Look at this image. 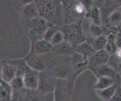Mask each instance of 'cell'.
<instances>
[{
	"label": "cell",
	"mask_w": 121,
	"mask_h": 101,
	"mask_svg": "<svg viewBox=\"0 0 121 101\" xmlns=\"http://www.w3.org/2000/svg\"><path fill=\"white\" fill-rule=\"evenodd\" d=\"M90 70L92 71L97 78L100 77H108L114 79L116 82L118 77V72L108 66L107 64L98 66Z\"/></svg>",
	"instance_id": "5bb4252c"
},
{
	"label": "cell",
	"mask_w": 121,
	"mask_h": 101,
	"mask_svg": "<svg viewBox=\"0 0 121 101\" xmlns=\"http://www.w3.org/2000/svg\"><path fill=\"white\" fill-rule=\"evenodd\" d=\"M71 61L74 70L78 75L88 69V57L81 53L74 52L71 56Z\"/></svg>",
	"instance_id": "7c38bea8"
},
{
	"label": "cell",
	"mask_w": 121,
	"mask_h": 101,
	"mask_svg": "<svg viewBox=\"0 0 121 101\" xmlns=\"http://www.w3.org/2000/svg\"><path fill=\"white\" fill-rule=\"evenodd\" d=\"M116 83L113 79L108 77H100L97 78V82L93 85V88L96 90H102L108 88Z\"/></svg>",
	"instance_id": "7402d4cb"
},
{
	"label": "cell",
	"mask_w": 121,
	"mask_h": 101,
	"mask_svg": "<svg viewBox=\"0 0 121 101\" xmlns=\"http://www.w3.org/2000/svg\"><path fill=\"white\" fill-rule=\"evenodd\" d=\"M51 72L56 78L76 79L79 75L75 71L72 65L71 56L53 55Z\"/></svg>",
	"instance_id": "3957f363"
},
{
	"label": "cell",
	"mask_w": 121,
	"mask_h": 101,
	"mask_svg": "<svg viewBox=\"0 0 121 101\" xmlns=\"http://www.w3.org/2000/svg\"><path fill=\"white\" fill-rule=\"evenodd\" d=\"M18 75L17 60L2 61L1 80L11 83Z\"/></svg>",
	"instance_id": "9c48e42d"
},
{
	"label": "cell",
	"mask_w": 121,
	"mask_h": 101,
	"mask_svg": "<svg viewBox=\"0 0 121 101\" xmlns=\"http://www.w3.org/2000/svg\"><path fill=\"white\" fill-rule=\"evenodd\" d=\"M43 94L36 90H29L27 89L21 101H39Z\"/></svg>",
	"instance_id": "603a6c76"
},
{
	"label": "cell",
	"mask_w": 121,
	"mask_h": 101,
	"mask_svg": "<svg viewBox=\"0 0 121 101\" xmlns=\"http://www.w3.org/2000/svg\"><path fill=\"white\" fill-rule=\"evenodd\" d=\"M35 0H19V3L20 5V7H21L23 6V5L29 4V3L35 2Z\"/></svg>",
	"instance_id": "1f68e13d"
},
{
	"label": "cell",
	"mask_w": 121,
	"mask_h": 101,
	"mask_svg": "<svg viewBox=\"0 0 121 101\" xmlns=\"http://www.w3.org/2000/svg\"><path fill=\"white\" fill-rule=\"evenodd\" d=\"M74 52V47L69 42L64 40L59 44L52 47L51 52L54 56H71Z\"/></svg>",
	"instance_id": "9a60e30c"
},
{
	"label": "cell",
	"mask_w": 121,
	"mask_h": 101,
	"mask_svg": "<svg viewBox=\"0 0 121 101\" xmlns=\"http://www.w3.org/2000/svg\"><path fill=\"white\" fill-rule=\"evenodd\" d=\"M80 2L84 7L86 12L94 6V0H81Z\"/></svg>",
	"instance_id": "f1b7e54d"
},
{
	"label": "cell",
	"mask_w": 121,
	"mask_h": 101,
	"mask_svg": "<svg viewBox=\"0 0 121 101\" xmlns=\"http://www.w3.org/2000/svg\"><path fill=\"white\" fill-rule=\"evenodd\" d=\"M65 40L64 36V34L62 32V30L59 29L55 34V35L52 37V38L51 39V41H49L50 43L51 44V45L52 46V47H54V46H57V45L63 42Z\"/></svg>",
	"instance_id": "4316f807"
},
{
	"label": "cell",
	"mask_w": 121,
	"mask_h": 101,
	"mask_svg": "<svg viewBox=\"0 0 121 101\" xmlns=\"http://www.w3.org/2000/svg\"><path fill=\"white\" fill-rule=\"evenodd\" d=\"M20 14L23 18L27 20H30L39 16L35 2L29 3L21 7L20 9Z\"/></svg>",
	"instance_id": "2e32d148"
},
{
	"label": "cell",
	"mask_w": 121,
	"mask_h": 101,
	"mask_svg": "<svg viewBox=\"0 0 121 101\" xmlns=\"http://www.w3.org/2000/svg\"><path fill=\"white\" fill-rule=\"evenodd\" d=\"M52 47H53L49 41H46L43 39H39L31 41L30 53L40 54L51 53Z\"/></svg>",
	"instance_id": "4fadbf2b"
},
{
	"label": "cell",
	"mask_w": 121,
	"mask_h": 101,
	"mask_svg": "<svg viewBox=\"0 0 121 101\" xmlns=\"http://www.w3.org/2000/svg\"><path fill=\"white\" fill-rule=\"evenodd\" d=\"M39 101H54V96L53 93H48L43 94Z\"/></svg>",
	"instance_id": "f546056e"
},
{
	"label": "cell",
	"mask_w": 121,
	"mask_h": 101,
	"mask_svg": "<svg viewBox=\"0 0 121 101\" xmlns=\"http://www.w3.org/2000/svg\"><path fill=\"white\" fill-rule=\"evenodd\" d=\"M59 29H60V28L59 27V25H49V26L48 27V28L46 29L45 33H44L43 39L44 40H46V41H50L51 39L52 38V37L55 35V34Z\"/></svg>",
	"instance_id": "484cf974"
},
{
	"label": "cell",
	"mask_w": 121,
	"mask_h": 101,
	"mask_svg": "<svg viewBox=\"0 0 121 101\" xmlns=\"http://www.w3.org/2000/svg\"><path fill=\"white\" fill-rule=\"evenodd\" d=\"M75 1H81V0H75Z\"/></svg>",
	"instance_id": "8d00e7d4"
},
{
	"label": "cell",
	"mask_w": 121,
	"mask_h": 101,
	"mask_svg": "<svg viewBox=\"0 0 121 101\" xmlns=\"http://www.w3.org/2000/svg\"><path fill=\"white\" fill-rule=\"evenodd\" d=\"M39 72L28 67L23 76V84L26 89L36 90L39 83Z\"/></svg>",
	"instance_id": "8fae6325"
},
{
	"label": "cell",
	"mask_w": 121,
	"mask_h": 101,
	"mask_svg": "<svg viewBox=\"0 0 121 101\" xmlns=\"http://www.w3.org/2000/svg\"><path fill=\"white\" fill-rule=\"evenodd\" d=\"M114 54L116 56V57L121 61V47H117V50Z\"/></svg>",
	"instance_id": "d6a6232c"
},
{
	"label": "cell",
	"mask_w": 121,
	"mask_h": 101,
	"mask_svg": "<svg viewBox=\"0 0 121 101\" xmlns=\"http://www.w3.org/2000/svg\"><path fill=\"white\" fill-rule=\"evenodd\" d=\"M39 15L47 20L49 25H58L59 12L62 11L60 0H35Z\"/></svg>",
	"instance_id": "7a4b0ae2"
},
{
	"label": "cell",
	"mask_w": 121,
	"mask_h": 101,
	"mask_svg": "<svg viewBox=\"0 0 121 101\" xmlns=\"http://www.w3.org/2000/svg\"><path fill=\"white\" fill-rule=\"evenodd\" d=\"M117 86H118V85L115 83V84L108 87V88H105L104 89H102V90H96V92L97 95L103 101H108L111 98L112 96L113 95Z\"/></svg>",
	"instance_id": "ffe728a7"
},
{
	"label": "cell",
	"mask_w": 121,
	"mask_h": 101,
	"mask_svg": "<svg viewBox=\"0 0 121 101\" xmlns=\"http://www.w3.org/2000/svg\"><path fill=\"white\" fill-rule=\"evenodd\" d=\"M1 70H2V61H0V81H1Z\"/></svg>",
	"instance_id": "e575fe53"
},
{
	"label": "cell",
	"mask_w": 121,
	"mask_h": 101,
	"mask_svg": "<svg viewBox=\"0 0 121 101\" xmlns=\"http://www.w3.org/2000/svg\"><path fill=\"white\" fill-rule=\"evenodd\" d=\"M75 79L57 78L53 90L54 101H70Z\"/></svg>",
	"instance_id": "8992f818"
},
{
	"label": "cell",
	"mask_w": 121,
	"mask_h": 101,
	"mask_svg": "<svg viewBox=\"0 0 121 101\" xmlns=\"http://www.w3.org/2000/svg\"><path fill=\"white\" fill-rule=\"evenodd\" d=\"M117 72H121V63L120 64L118 68H117Z\"/></svg>",
	"instance_id": "d590c367"
},
{
	"label": "cell",
	"mask_w": 121,
	"mask_h": 101,
	"mask_svg": "<svg viewBox=\"0 0 121 101\" xmlns=\"http://www.w3.org/2000/svg\"><path fill=\"white\" fill-rule=\"evenodd\" d=\"M108 101H121V87L118 86L113 95Z\"/></svg>",
	"instance_id": "83f0119b"
},
{
	"label": "cell",
	"mask_w": 121,
	"mask_h": 101,
	"mask_svg": "<svg viewBox=\"0 0 121 101\" xmlns=\"http://www.w3.org/2000/svg\"><path fill=\"white\" fill-rule=\"evenodd\" d=\"M13 89L11 84L0 81V101H12Z\"/></svg>",
	"instance_id": "e0dca14e"
},
{
	"label": "cell",
	"mask_w": 121,
	"mask_h": 101,
	"mask_svg": "<svg viewBox=\"0 0 121 101\" xmlns=\"http://www.w3.org/2000/svg\"><path fill=\"white\" fill-rule=\"evenodd\" d=\"M106 1L107 0H94V5L100 9L104 6Z\"/></svg>",
	"instance_id": "4dcf8cb0"
},
{
	"label": "cell",
	"mask_w": 121,
	"mask_h": 101,
	"mask_svg": "<svg viewBox=\"0 0 121 101\" xmlns=\"http://www.w3.org/2000/svg\"><path fill=\"white\" fill-rule=\"evenodd\" d=\"M88 31L92 37H99L104 33V30L102 27V25H97L92 23H91L88 27Z\"/></svg>",
	"instance_id": "d4e9b609"
},
{
	"label": "cell",
	"mask_w": 121,
	"mask_h": 101,
	"mask_svg": "<svg viewBox=\"0 0 121 101\" xmlns=\"http://www.w3.org/2000/svg\"><path fill=\"white\" fill-rule=\"evenodd\" d=\"M49 24L46 19L40 16L29 20V36L31 41L43 39V34Z\"/></svg>",
	"instance_id": "52a82bcc"
},
{
	"label": "cell",
	"mask_w": 121,
	"mask_h": 101,
	"mask_svg": "<svg viewBox=\"0 0 121 101\" xmlns=\"http://www.w3.org/2000/svg\"><path fill=\"white\" fill-rule=\"evenodd\" d=\"M57 78L51 70L39 73V83L38 90L42 94L53 92L55 88Z\"/></svg>",
	"instance_id": "ba28073f"
},
{
	"label": "cell",
	"mask_w": 121,
	"mask_h": 101,
	"mask_svg": "<svg viewBox=\"0 0 121 101\" xmlns=\"http://www.w3.org/2000/svg\"><path fill=\"white\" fill-rule=\"evenodd\" d=\"M108 21L110 26L116 27L121 23V10L115 9L110 12L108 18Z\"/></svg>",
	"instance_id": "cb8c5ba5"
},
{
	"label": "cell",
	"mask_w": 121,
	"mask_h": 101,
	"mask_svg": "<svg viewBox=\"0 0 121 101\" xmlns=\"http://www.w3.org/2000/svg\"><path fill=\"white\" fill-rule=\"evenodd\" d=\"M88 41L96 51L102 50L105 49L107 43L106 36L103 34L96 37H92V40Z\"/></svg>",
	"instance_id": "44dd1931"
},
{
	"label": "cell",
	"mask_w": 121,
	"mask_h": 101,
	"mask_svg": "<svg viewBox=\"0 0 121 101\" xmlns=\"http://www.w3.org/2000/svg\"><path fill=\"white\" fill-rule=\"evenodd\" d=\"M60 3L65 24L82 23L86 10L81 2L75 0H60Z\"/></svg>",
	"instance_id": "6da1fadb"
},
{
	"label": "cell",
	"mask_w": 121,
	"mask_h": 101,
	"mask_svg": "<svg viewBox=\"0 0 121 101\" xmlns=\"http://www.w3.org/2000/svg\"><path fill=\"white\" fill-rule=\"evenodd\" d=\"M110 55L105 50L96 51L95 53L88 57V69L96 68L108 63Z\"/></svg>",
	"instance_id": "30bf717a"
},
{
	"label": "cell",
	"mask_w": 121,
	"mask_h": 101,
	"mask_svg": "<svg viewBox=\"0 0 121 101\" xmlns=\"http://www.w3.org/2000/svg\"><path fill=\"white\" fill-rule=\"evenodd\" d=\"M85 17L90 20L91 23L93 24L102 25L100 9L95 5L86 12Z\"/></svg>",
	"instance_id": "ac0fdd59"
},
{
	"label": "cell",
	"mask_w": 121,
	"mask_h": 101,
	"mask_svg": "<svg viewBox=\"0 0 121 101\" xmlns=\"http://www.w3.org/2000/svg\"><path fill=\"white\" fill-rule=\"evenodd\" d=\"M24 60L30 68L40 72L51 70L53 62V55L52 52L40 54L29 53L24 58Z\"/></svg>",
	"instance_id": "277c9868"
},
{
	"label": "cell",
	"mask_w": 121,
	"mask_h": 101,
	"mask_svg": "<svg viewBox=\"0 0 121 101\" xmlns=\"http://www.w3.org/2000/svg\"><path fill=\"white\" fill-rule=\"evenodd\" d=\"M75 52L86 56L87 57L91 56L96 52L92 46L86 40L79 44L74 48Z\"/></svg>",
	"instance_id": "d6986e66"
},
{
	"label": "cell",
	"mask_w": 121,
	"mask_h": 101,
	"mask_svg": "<svg viewBox=\"0 0 121 101\" xmlns=\"http://www.w3.org/2000/svg\"><path fill=\"white\" fill-rule=\"evenodd\" d=\"M116 83L118 85V86L121 87V72H118V77H117Z\"/></svg>",
	"instance_id": "836d02e7"
},
{
	"label": "cell",
	"mask_w": 121,
	"mask_h": 101,
	"mask_svg": "<svg viewBox=\"0 0 121 101\" xmlns=\"http://www.w3.org/2000/svg\"><path fill=\"white\" fill-rule=\"evenodd\" d=\"M60 30L63 32L65 40L69 42L74 48L79 44L87 40L81 23L65 24L60 28Z\"/></svg>",
	"instance_id": "5b68a950"
}]
</instances>
